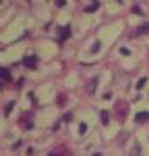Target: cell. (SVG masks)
Here are the masks:
<instances>
[{"label":"cell","instance_id":"1","mask_svg":"<svg viewBox=\"0 0 149 156\" xmlns=\"http://www.w3.org/2000/svg\"><path fill=\"white\" fill-rule=\"evenodd\" d=\"M97 83H99V78H97V76H94V78H90V80H88L87 85H85V92H87V95H94L95 94Z\"/></svg>","mask_w":149,"mask_h":156},{"label":"cell","instance_id":"2","mask_svg":"<svg viewBox=\"0 0 149 156\" xmlns=\"http://www.w3.org/2000/svg\"><path fill=\"white\" fill-rule=\"evenodd\" d=\"M37 62H38V59H37V56H35V54L26 56L24 59H23V64H24L28 69H35V68H37Z\"/></svg>","mask_w":149,"mask_h":156},{"label":"cell","instance_id":"3","mask_svg":"<svg viewBox=\"0 0 149 156\" xmlns=\"http://www.w3.org/2000/svg\"><path fill=\"white\" fill-rule=\"evenodd\" d=\"M149 120V111H140L135 115V122L137 123H142V122H147Z\"/></svg>","mask_w":149,"mask_h":156},{"label":"cell","instance_id":"4","mask_svg":"<svg viewBox=\"0 0 149 156\" xmlns=\"http://www.w3.org/2000/svg\"><path fill=\"white\" fill-rule=\"evenodd\" d=\"M71 35V28L69 26H64V28H61V37H59V42H64V40L68 38Z\"/></svg>","mask_w":149,"mask_h":156},{"label":"cell","instance_id":"5","mask_svg":"<svg viewBox=\"0 0 149 156\" xmlns=\"http://www.w3.org/2000/svg\"><path fill=\"white\" fill-rule=\"evenodd\" d=\"M142 153H140V144L139 142H133L132 149H130V153H128V156H140Z\"/></svg>","mask_w":149,"mask_h":156},{"label":"cell","instance_id":"6","mask_svg":"<svg viewBox=\"0 0 149 156\" xmlns=\"http://www.w3.org/2000/svg\"><path fill=\"white\" fill-rule=\"evenodd\" d=\"M0 76H2V82H11V71L7 68H2L0 69Z\"/></svg>","mask_w":149,"mask_h":156},{"label":"cell","instance_id":"7","mask_svg":"<svg viewBox=\"0 0 149 156\" xmlns=\"http://www.w3.org/2000/svg\"><path fill=\"white\" fill-rule=\"evenodd\" d=\"M140 33H149V23H144L139 26V30L135 31V35H140Z\"/></svg>","mask_w":149,"mask_h":156},{"label":"cell","instance_id":"8","mask_svg":"<svg viewBox=\"0 0 149 156\" xmlns=\"http://www.w3.org/2000/svg\"><path fill=\"white\" fill-rule=\"evenodd\" d=\"M101 7V4L99 2H94L92 5H88V7H85V12H88V14H92V12H95L97 9Z\"/></svg>","mask_w":149,"mask_h":156},{"label":"cell","instance_id":"9","mask_svg":"<svg viewBox=\"0 0 149 156\" xmlns=\"http://www.w3.org/2000/svg\"><path fill=\"white\" fill-rule=\"evenodd\" d=\"M101 122H102V125L109 123V113L108 111H101Z\"/></svg>","mask_w":149,"mask_h":156},{"label":"cell","instance_id":"10","mask_svg":"<svg viewBox=\"0 0 149 156\" xmlns=\"http://www.w3.org/2000/svg\"><path fill=\"white\" fill-rule=\"evenodd\" d=\"M127 137H128V132H122V134L118 135V144H123L127 140Z\"/></svg>","mask_w":149,"mask_h":156},{"label":"cell","instance_id":"11","mask_svg":"<svg viewBox=\"0 0 149 156\" xmlns=\"http://www.w3.org/2000/svg\"><path fill=\"white\" fill-rule=\"evenodd\" d=\"M14 104H16V102H9V104H5V111H4V115H5V116H9V113L12 111Z\"/></svg>","mask_w":149,"mask_h":156},{"label":"cell","instance_id":"12","mask_svg":"<svg viewBox=\"0 0 149 156\" xmlns=\"http://www.w3.org/2000/svg\"><path fill=\"white\" fill-rule=\"evenodd\" d=\"M132 12H135L137 16H142V14H144V12H142V9H140L139 5H133V7H132Z\"/></svg>","mask_w":149,"mask_h":156},{"label":"cell","instance_id":"13","mask_svg":"<svg viewBox=\"0 0 149 156\" xmlns=\"http://www.w3.org/2000/svg\"><path fill=\"white\" fill-rule=\"evenodd\" d=\"M87 132V123H80V134H85Z\"/></svg>","mask_w":149,"mask_h":156},{"label":"cell","instance_id":"14","mask_svg":"<svg viewBox=\"0 0 149 156\" xmlns=\"http://www.w3.org/2000/svg\"><path fill=\"white\" fill-rule=\"evenodd\" d=\"M146 82H147L146 78H140V80H139V83H137V89H142L144 85H146Z\"/></svg>","mask_w":149,"mask_h":156},{"label":"cell","instance_id":"15","mask_svg":"<svg viewBox=\"0 0 149 156\" xmlns=\"http://www.w3.org/2000/svg\"><path fill=\"white\" fill-rule=\"evenodd\" d=\"M99 49H101V42H95L94 47H92V52H97Z\"/></svg>","mask_w":149,"mask_h":156},{"label":"cell","instance_id":"16","mask_svg":"<svg viewBox=\"0 0 149 156\" xmlns=\"http://www.w3.org/2000/svg\"><path fill=\"white\" fill-rule=\"evenodd\" d=\"M55 5H57V7H64V5H66V2H62V0H57V2H55Z\"/></svg>","mask_w":149,"mask_h":156},{"label":"cell","instance_id":"17","mask_svg":"<svg viewBox=\"0 0 149 156\" xmlns=\"http://www.w3.org/2000/svg\"><path fill=\"white\" fill-rule=\"evenodd\" d=\"M122 54H123V56H128V54H130V50L125 49V47H122Z\"/></svg>","mask_w":149,"mask_h":156},{"label":"cell","instance_id":"18","mask_svg":"<svg viewBox=\"0 0 149 156\" xmlns=\"http://www.w3.org/2000/svg\"><path fill=\"white\" fill-rule=\"evenodd\" d=\"M102 97H104L106 101H109V99H111V94H104V95H102Z\"/></svg>","mask_w":149,"mask_h":156},{"label":"cell","instance_id":"19","mask_svg":"<svg viewBox=\"0 0 149 156\" xmlns=\"http://www.w3.org/2000/svg\"><path fill=\"white\" fill-rule=\"evenodd\" d=\"M47 156H57V154H55V153H50V154H47Z\"/></svg>","mask_w":149,"mask_h":156},{"label":"cell","instance_id":"20","mask_svg":"<svg viewBox=\"0 0 149 156\" xmlns=\"http://www.w3.org/2000/svg\"><path fill=\"white\" fill-rule=\"evenodd\" d=\"M94 156H101V154H99V153H95V154H94Z\"/></svg>","mask_w":149,"mask_h":156}]
</instances>
